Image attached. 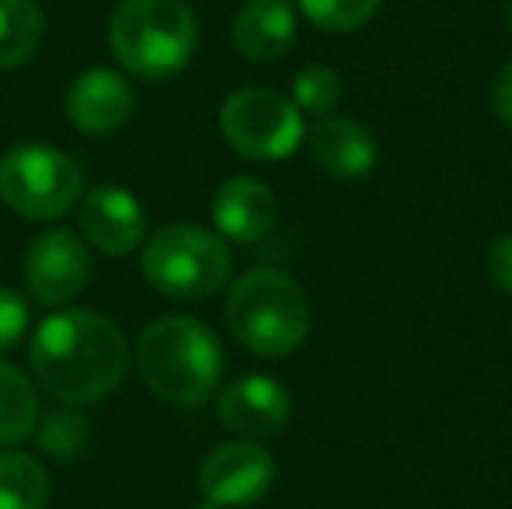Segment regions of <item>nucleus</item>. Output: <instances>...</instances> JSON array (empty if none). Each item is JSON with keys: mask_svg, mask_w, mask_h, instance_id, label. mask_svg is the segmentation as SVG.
<instances>
[{"mask_svg": "<svg viewBox=\"0 0 512 509\" xmlns=\"http://www.w3.org/2000/svg\"><path fill=\"white\" fill-rule=\"evenodd\" d=\"M307 147L314 164L338 182H359L377 168V140L363 123L349 116H321L310 126Z\"/></svg>", "mask_w": 512, "mask_h": 509, "instance_id": "nucleus-12", "label": "nucleus"}, {"mask_svg": "<svg viewBox=\"0 0 512 509\" xmlns=\"http://www.w3.org/2000/svg\"><path fill=\"white\" fill-rule=\"evenodd\" d=\"M46 39V18L35 0H0V74L35 60Z\"/></svg>", "mask_w": 512, "mask_h": 509, "instance_id": "nucleus-16", "label": "nucleus"}, {"mask_svg": "<svg viewBox=\"0 0 512 509\" xmlns=\"http://www.w3.org/2000/svg\"><path fill=\"white\" fill-rule=\"evenodd\" d=\"M485 272L502 293L512 297V234H502L488 245L485 252Z\"/></svg>", "mask_w": 512, "mask_h": 509, "instance_id": "nucleus-23", "label": "nucleus"}, {"mask_svg": "<svg viewBox=\"0 0 512 509\" xmlns=\"http://www.w3.org/2000/svg\"><path fill=\"white\" fill-rule=\"evenodd\" d=\"M143 276L171 300H206L227 283L230 252L196 224H171L143 248Z\"/></svg>", "mask_w": 512, "mask_h": 509, "instance_id": "nucleus-5", "label": "nucleus"}, {"mask_svg": "<svg viewBox=\"0 0 512 509\" xmlns=\"http://www.w3.org/2000/svg\"><path fill=\"white\" fill-rule=\"evenodd\" d=\"M213 224L223 238L251 245L265 238L276 224V196L258 178H227L213 196Z\"/></svg>", "mask_w": 512, "mask_h": 509, "instance_id": "nucleus-15", "label": "nucleus"}, {"mask_svg": "<svg viewBox=\"0 0 512 509\" xmlns=\"http://www.w3.org/2000/svg\"><path fill=\"white\" fill-rule=\"evenodd\" d=\"M227 328L248 353L290 356L310 332V304L286 272L251 269L227 293Z\"/></svg>", "mask_w": 512, "mask_h": 509, "instance_id": "nucleus-4", "label": "nucleus"}, {"mask_svg": "<svg viewBox=\"0 0 512 509\" xmlns=\"http://www.w3.org/2000/svg\"><path fill=\"white\" fill-rule=\"evenodd\" d=\"M310 25L324 32H356L377 18L384 0H297Z\"/></svg>", "mask_w": 512, "mask_h": 509, "instance_id": "nucleus-20", "label": "nucleus"}, {"mask_svg": "<svg viewBox=\"0 0 512 509\" xmlns=\"http://www.w3.org/2000/svg\"><path fill=\"white\" fill-rule=\"evenodd\" d=\"M115 60L136 77L182 74L199 49V18L189 0H119L108 21Z\"/></svg>", "mask_w": 512, "mask_h": 509, "instance_id": "nucleus-3", "label": "nucleus"}, {"mask_svg": "<svg viewBox=\"0 0 512 509\" xmlns=\"http://www.w3.org/2000/svg\"><path fill=\"white\" fill-rule=\"evenodd\" d=\"M133 112H136V95L126 77H119L115 70L105 67L84 70L67 91L70 123L88 136L119 133L133 119Z\"/></svg>", "mask_w": 512, "mask_h": 509, "instance_id": "nucleus-11", "label": "nucleus"}, {"mask_svg": "<svg viewBox=\"0 0 512 509\" xmlns=\"http://www.w3.org/2000/svg\"><path fill=\"white\" fill-rule=\"evenodd\" d=\"M345 81L335 67L328 63H307L304 70H297L293 77V98L290 102L297 105L300 112H310V116H331L335 105L342 102Z\"/></svg>", "mask_w": 512, "mask_h": 509, "instance_id": "nucleus-19", "label": "nucleus"}, {"mask_svg": "<svg viewBox=\"0 0 512 509\" xmlns=\"http://www.w3.org/2000/svg\"><path fill=\"white\" fill-rule=\"evenodd\" d=\"M220 133L241 157L283 161L304 143V112L269 88H241L223 102Z\"/></svg>", "mask_w": 512, "mask_h": 509, "instance_id": "nucleus-7", "label": "nucleus"}, {"mask_svg": "<svg viewBox=\"0 0 512 509\" xmlns=\"http://www.w3.org/2000/svg\"><path fill=\"white\" fill-rule=\"evenodd\" d=\"M492 105H495V116L502 119L512 129V56L502 63L499 77H495V88H492Z\"/></svg>", "mask_w": 512, "mask_h": 509, "instance_id": "nucleus-24", "label": "nucleus"}, {"mask_svg": "<svg viewBox=\"0 0 512 509\" xmlns=\"http://www.w3.org/2000/svg\"><path fill=\"white\" fill-rule=\"evenodd\" d=\"M81 189L77 161L49 143H21L0 157V199L25 220H60Z\"/></svg>", "mask_w": 512, "mask_h": 509, "instance_id": "nucleus-6", "label": "nucleus"}, {"mask_svg": "<svg viewBox=\"0 0 512 509\" xmlns=\"http://www.w3.org/2000/svg\"><path fill=\"white\" fill-rule=\"evenodd\" d=\"M290 394L272 377H241L220 394L216 401V415L230 433L244 436V440H262V436H276L290 422Z\"/></svg>", "mask_w": 512, "mask_h": 509, "instance_id": "nucleus-10", "label": "nucleus"}, {"mask_svg": "<svg viewBox=\"0 0 512 509\" xmlns=\"http://www.w3.org/2000/svg\"><path fill=\"white\" fill-rule=\"evenodd\" d=\"M39 436H42V447H46L49 454H56V457H77L81 450H88V443H91L88 422H84L81 415H74V412L49 415Z\"/></svg>", "mask_w": 512, "mask_h": 509, "instance_id": "nucleus-21", "label": "nucleus"}, {"mask_svg": "<svg viewBox=\"0 0 512 509\" xmlns=\"http://www.w3.org/2000/svg\"><path fill=\"white\" fill-rule=\"evenodd\" d=\"M81 231L88 245L102 255H129L140 248L147 217L133 192L119 185H102L88 192V199L81 203Z\"/></svg>", "mask_w": 512, "mask_h": 509, "instance_id": "nucleus-13", "label": "nucleus"}, {"mask_svg": "<svg viewBox=\"0 0 512 509\" xmlns=\"http://www.w3.org/2000/svg\"><path fill=\"white\" fill-rule=\"evenodd\" d=\"M91 255L77 234L46 231L32 241L25 255V286L42 304H67L88 286Z\"/></svg>", "mask_w": 512, "mask_h": 509, "instance_id": "nucleus-9", "label": "nucleus"}, {"mask_svg": "<svg viewBox=\"0 0 512 509\" xmlns=\"http://www.w3.org/2000/svg\"><path fill=\"white\" fill-rule=\"evenodd\" d=\"M39 426V398L32 377L11 363H0V447L21 443Z\"/></svg>", "mask_w": 512, "mask_h": 509, "instance_id": "nucleus-17", "label": "nucleus"}, {"mask_svg": "<svg viewBox=\"0 0 512 509\" xmlns=\"http://www.w3.org/2000/svg\"><path fill=\"white\" fill-rule=\"evenodd\" d=\"M28 328V307L25 300L18 297L14 290L0 286V353L11 346H18V339L25 335Z\"/></svg>", "mask_w": 512, "mask_h": 509, "instance_id": "nucleus-22", "label": "nucleus"}, {"mask_svg": "<svg viewBox=\"0 0 512 509\" xmlns=\"http://www.w3.org/2000/svg\"><path fill=\"white\" fill-rule=\"evenodd\" d=\"M234 49L251 63H276L293 49L297 11L290 0H244L230 28Z\"/></svg>", "mask_w": 512, "mask_h": 509, "instance_id": "nucleus-14", "label": "nucleus"}, {"mask_svg": "<svg viewBox=\"0 0 512 509\" xmlns=\"http://www.w3.org/2000/svg\"><path fill=\"white\" fill-rule=\"evenodd\" d=\"M49 492V471L32 454H0V509H46Z\"/></svg>", "mask_w": 512, "mask_h": 509, "instance_id": "nucleus-18", "label": "nucleus"}, {"mask_svg": "<svg viewBox=\"0 0 512 509\" xmlns=\"http://www.w3.org/2000/svg\"><path fill=\"white\" fill-rule=\"evenodd\" d=\"M129 346L122 328L98 311H60L39 325L32 342V374L53 398L88 405L122 384Z\"/></svg>", "mask_w": 512, "mask_h": 509, "instance_id": "nucleus-1", "label": "nucleus"}, {"mask_svg": "<svg viewBox=\"0 0 512 509\" xmlns=\"http://www.w3.org/2000/svg\"><path fill=\"white\" fill-rule=\"evenodd\" d=\"M192 509H216V506H209V503H203V506H192Z\"/></svg>", "mask_w": 512, "mask_h": 509, "instance_id": "nucleus-25", "label": "nucleus"}, {"mask_svg": "<svg viewBox=\"0 0 512 509\" xmlns=\"http://www.w3.org/2000/svg\"><path fill=\"white\" fill-rule=\"evenodd\" d=\"M276 482V461L255 440L220 443L199 464V489L216 509L255 506Z\"/></svg>", "mask_w": 512, "mask_h": 509, "instance_id": "nucleus-8", "label": "nucleus"}, {"mask_svg": "<svg viewBox=\"0 0 512 509\" xmlns=\"http://www.w3.org/2000/svg\"><path fill=\"white\" fill-rule=\"evenodd\" d=\"M136 374L161 401L199 405L220 384L223 349L203 321L185 314L157 318L136 339Z\"/></svg>", "mask_w": 512, "mask_h": 509, "instance_id": "nucleus-2", "label": "nucleus"}]
</instances>
